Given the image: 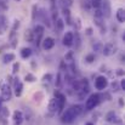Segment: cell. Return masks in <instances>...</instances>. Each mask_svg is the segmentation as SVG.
Returning <instances> with one entry per match:
<instances>
[{
  "label": "cell",
  "instance_id": "1",
  "mask_svg": "<svg viewBox=\"0 0 125 125\" xmlns=\"http://www.w3.org/2000/svg\"><path fill=\"white\" fill-rule=\"evenodd\" d=\"M83 113V106L80 104H75V106H72L69 107L68 109H66V112L62 113L61 115V122L63 124H71L73 123V120L79 117L80 114Z\"/></svg>",
  "mask_w": 125,
  "mask_h": 125
},
{
  "label": "cell",
  "instance_id": "2",
  "mask_svg": "<svg viewBox=\"0 0 125 125\" xmlns=\"http://www.w3.org/2000/svg\"><path fill=\"white\" fill-rule=\"evenodd\" d=\"M100 101H101V96L98 94H91L85 101V108L87 111H91L100 103Z\"/></svg>",
  "mask_w": 125,
  "mask_h": 125
},
{
  "label": "cell",
  "instance_id": "3",
  "mask_svg": "<svg viewBox=\"0 0 125 125\" xmlns=\"http://www.w3.org/2000/svg\"><path fill=\"white\" fill-rule=\"evenodd\" d=\"M0 97H1L2 101H10L12 98V90H11V86L9 84L1 85V95H0Z\"/></svg>",
  "mask_w": 125,
  "mask_h": 125
},
{
  "label": "cell",
  "instance_id": "4",
  "mask_svg": "<svg viewBox=\"0 0 125 125\" xmlns=\"http://www.w3.org/2000/svg\"><path fill=\"white\" fill-rule=\"evenodd\" d=\"M108 86V79L104 77V75H98L96 79H95V87L100 91L104 90L106 87Z\"/></svg>",
  "mask_w": 125,
  "mask_h": 125
},
{
  "label": "cell",
  "instance_id": "5",
  "mask_svg": "<svg viewBox=\"0 0 125 125\" xmlns=\"http://www.w3.org/2000/svg\"><path fill=\"white\" fill-rule=\"evenodd\" d=\"M33 33H34V42H37V46H39L40 42H42V34H44V27L40 26V24H37Z\"/></svg>",
  "mask_w": 125,
  "mask_h": 125
},
{
  "label": "cell",
  "instance_id": "6",
  "mask_svg": "<svg viewBox=\"0 0 125 125\" xmlns=\"http://www.w3.org/2000/svg\"><path fill=\"white\" fill-rule=\"evenodd\" d=\"M101 6H102V15H103V18H109L111 17V2L109 0H102L101 1Z\"/></svg>",
  "mask_w": 125,
  "mask_h": 125
},
{
  "label": "cell",
  "instance_id": "7",
  "mask_svg": "<svg viewBox=\"0 0 125 125\" xmlns=\"http://www.w3.org/2000/svg\"><path fill=\"white\" fill-rule=\"evenodd\" d=\"M115 52V46L113 42H107L104 46H102V53L104 56H112L113 53Z\"/></svg>",
  "mask_w": 125,
  "mask_h": 125
},
{
  "label": "cell",
  "instance_id": "8",
  "mask_svg": "<svg viewBox=\"0 0 125 125\" xmlns=\"http://www.w3.org/2000/svg\"><path fill=\"white\" fill-rule=\"evenodd\" d=\"M42 46L44 50H51L55 46V39L51 38V37H46L42 42Z\"/></svg>",
  "mask_w": 125,
  "mask_h": 125
},
{
  "label": "cell",
  "instance_id": "9",
  "mask_svg": "<svg viewBox=\"0 0 125 125\" xmlns=\"http://www.w3.org/2000/svg\"><path fill=\"white\" fill-rule=\"evenodd\" d=\"M47 109H49V113H50L51 115H53V114H56V113L58 112V108H57V101H56V98H55V97L50 100Z\"/></svg>",
  "mask_w": 125,
  "mask_h": 125
},
{
  "label": "cell",
  "instance_id": "10",
  "mask_svg": "<svg viewBox=\"0 0 125 125\" xmlns=\"http://www.w3.org/2000/svg\"><path fill=\"white\" fill-rule=\"evenodd\" d=\"M73 37H74V34L72 33V32H67L64 35H63V45L64 46H72L73 45Z\"/></svg>",
  "mask_w": 125,
  "mask_h": 125
},
{
  "label": "cell",
  "instance_id": "11",
  "mask_svg": "<svg viewBox=\"0 0 125 125\" xmlns=\"http://www.w3.org/2000/svg\"><path fill=\"white\" fill-rule=\"evenodd\" d=\"M22 91H23V84L22 82H20L18 78H16L15 79V95L17 97H20L22 95Z\"/></svg>",
  "mask_w": 125,
  "mask_h": 125
},
{
  "label": "cell",
  "instance_id": "12",
  "mask_svg": "<svg viewBox=\"0 0 125 125\" xmlns=\"http://www.w3.org/2000/svg\"><path fill=\"white\" fill-rule=\"evenodd\" d=\"M13 123H15V125H21L23 123V114L21 111L13 112Z\"/></svg>",
  "mask_w": 125,
  "mask_h": 125
},
{
  "label": "cell",
  "instance_id": "13",
  "mask_svg": "<svg viewBox=\"0 0 125 125\" xmlns=\"http://www.w3.org/2000/svg\"><path fill=\"white\" fill-rule=\"evenodd\" d=\"M115 17H117V21H118L119 23H124L125 22V10L123 7H120V9L117 10Z\"/></svg>",
  "mask_w": 125,
  "mask_h": 125
},
{
  "label": "cell",
  "instance_id": "14",
  "mask_svg": "<svg viewBox=\"0 0 125 125\" xmlns=\"http://www.w3.org/2000/svg\"><path fill=\"white\" fill-rule=\"evenodd\" d=\"M119 118L117 117V114L114 113V112H109L107 115H106V120L107 122H109V123H114V122H117V123H119V120H118Z\"/></svg>",
  "mask_w": 125,
  "mask_h": 125
},
{
  "label": "cell",
  "instance_id": "15",
  "mask_svg": "<svg viewBox=\"0 0 125 125\" xmlns=\"http://www.w3.org/2000/svg\"><path fill=\"white\" fill-rule=\"evenodd\" d=\"M55 27H56V31H57L58 33L62 32L63 28H64V22H63V20H62V18H57V20L55 21Z\"/></svg>",
  "mask_w": 125,
  "mask_h": 125
},
{
  "label": "cell",
  "instance_id": "16",
  "mask_svg": "<svg viewBox=\"0 0 125 125\" xmlns=\"http://www.w3.org/2000/svg\"><path fill=\"white\" fill-rule=\"evenodd\" d=\"M31 55H32V49H29V47H23V49L21 50V57H22V58H28V57H31Z\"/></svg>",
  "mask_w": 125,
  "mask_h": 125
},
{
  "label": "cell",
  "instance_id": "17",
  "mask_svg": "<svg viewBox=\"0 0 125 125\" xmlns=\"http://www.w3.org/2000/svg\"><path fill=\"white\" fill-rule=\"evenodd\" d=\"M12 61H15V55L13 53H5L4 56H2V62L6 64V63H10V62H12Z\"/></svg>",
  "mask_w": 125,
  "mask_h": 125
},
{
  "label": "cell",
  "instance_id": "18",
  "mask_svg": "<svg viewBox=\"0 0 125 125\" xmlns=\"http://www.w3.org/2000/svg\"><path fill=\"white\" fill-rule=\"evenodd\" d=\"M24 38H26V40H27V42H34V33H33V31H31V29L26 31Z\"/></svg>",
  "mask_w": 125,
  "mask_h": 125
},
{
  "label": "cell",
  "instance_id": "19",
  "mask_svg": "<svg viewBox=\"0 0 125 125\" xmlns=\"http://www.w3.org/2000/svg\"><path fill=\"white\" fill-rule=\"evenodd\" d=\"M24 80L28 82V83H34V82H37V78H35V75H33L32 73H28V74H26Z\"/></svg>",
  "mask_w": 125,
  "mask_h": 125
},
{
  "label": "cell",
  "instance_id": "20",
  "mask_svg": "<svg viewBox=\"0 0 125 125\" xmlns=\"http://www.w3.org/2000/svg\"><path fill=\"white\" fill-rule=\"evenodd\" d=\"M9 114H10L9 108H6V107H1V108H0V115H1L2 118H7Z\"/></svg>",
  "mask_w": 125,
  "mask_h": 125
},
{
  "label": "cell",
  "instance_id": "21",
  "mask_svg": "<svg viewBox=\"0 0 125 125\" xmlns=\"http://www.w3.org/2000/svg\"><path fill=\"white\" fill-rule=\"evenodd\" d=\"M6 31V23H5V17H1V22H0V34H4V32Z\"/></svg>",
  "mask_w": 125,
  "mask_h": 125
},
{
  "label": "cell",
  "instance_id": "22",
  "mask_svg": "<svg viewBox=\"0 0 125 125\" xmlns=\"http://www.w3.org/2000/svg\"><path fill=\"white\" fill-rule=\"evenodd\" d=\"M61 2H62L64 9H69L73 5V0H61Z\"/></svg>",
  "mask_w": 125,
  "mask_h": 125
},
{
  "label": "cell",
  "instance_id": "23",
  "mask_svg": "<svg viewBox=\"0 0 125 125\" xmlns=\"http://www.w3.org/2000/svg\"><path fill=\"white\" fill-rule=\"evenodd\" d=\"M85 61H86L87 63H92V62L95 61V55H94V53L86 55V56H85Z\"/></svg>",
  "mask_w": 125,
  "mask_h": 125
},
{
  "label": "cell",
  "instance_id": "24",
  "mask_svg": "<svg viewBox=\"0 0 125 125\" xmlns=\"http://www.w3.org/2000/svg\"><path fill=\"white\" fill-rule=\"evenodd\" d=\"M101 1L102 0H91V6L95 9H100L101 7Z\"/></svg>",
  "mask_w": 125,
  "mask_h": 125
},
{
  "label": "cell",
  "instance_id": "25",
  "mask_svg": "<svg viewBox=\"0 0 125 125\" xmlns=\"http://www.w3.org/2000/svg\"><path fill=\"white\" fill-rule=\"evenodd\" d=\"M74 27L77 28V31H79L80 29V27H82V23H80V18H74Z\"/></svg>",
  "mask_w": 125,
  "mask_h": 125
},
{
  "label": "cell",
  "instance_id": "26",
  "mask_svg": "<svg viewBox=\"0 0 125 125\" xmlns=\"http://www.w3.org/2000/svg\"><path fill=\"white\" fill-rule=\"evenodd\" d=\"M18 69H20V63L18 62H15L13 66H12V74H16L18 72Z\"/></svg>",
  "mask_w": 125,
  "mask_h": 125
},
{
  "label": "cell",
  "instance_id": "27",
  "mask_svg": "<svg viewBox=\"0 0 125 125\" xmlns=\"http://www.w3.org/2000/svg\"><path fill=\"white\" fill-rule=\"evenodd\" d=\"M37 15H38V6L37 5H34L33 6V20H35V17H37Z\"/></svg>",
  "mask_w": 125,
  "mask_h": 125
},
{
  "label": "cell",
  "instance_id": "28",
  "mask_svg": "<svg viewBox=\"0 0 125 125\" xmlns=\"http://www.w3.org/2000/svg\"><path fill=\"white\" fill-rule=\"evenodd\" d=\"M20 27V21L17 20V21H15V23H13V27H12V29H11V32H16V29Z\"/></svg>",
  "mask_w": 125,
  "mask_h": 125
},
{
  "label": "cell",
  "instance_id": "29",
  "mask_svg": "<svg viewBox=\"0 0 125 125\" xmlns=\"http://www.w3.org/2000/svg\"><path fill=\"white\" fill-rule=\"evenodd\" d=\"M51 79H52V75H51V74H45V75L42 77V80H44V82H50Z\"/></svg>",
  "mask_w": 125,
  "mask_h": 125
},
{
  "label": "cell",
  "instance_id": "30",
  "mask_svg": "<svg viewBox=\"0 0 125 125\" xmlns=\"http://www.w3.org/2000/svg\"><path fill=\"white\" fill-rule=\"evenodd\" d=\"M112 89H113V91H118L119 90V85L117 82H113L112 83Z\"/></svg>",
  "mask_w": 125,
  "mask_h": 125
},
{
  "label": "cell",
  "instance_id": "31",
  "mask_svg": "<svg viewBox=\"0 0 125 125\" xmlns=\"http://www.w3.org/2000/svg\"><path fill=\"white\" fill-rule=\"evenodd\" d=\"M102 46H103L102 44L97 42V44H96V46H94V49H95V50H97V51H102Z\"/></svg>",
  "mask_w": 125,
  "mask_h": 125
},
{
  "label": "cell",
  "instance_id": "32",
  "mask_svg": "<svg viewBox=\"0 0 125 125\" xmlns=\"http://www.w3.org/2000/svg\"><path fill=\"white\" fill-rule=\"evenodd\" d=\"M120 87H122V90H125V79L120 80Z\"/></svg>",
  "mask_w": 125,
  "mask_h": 125
},
{
  "label": "cell",
  "instance_id": "33",
  "mask_svg": "<svg viewBox=\"0 0 125 125\" xmlns=\"http://www.w3.org/2000/svg\"><path fill=\"white\" fill-rule=\"evenodd\" d=\"M86 34L91 35V34H92V29H91V28H87V29H86Z\"/></svg>",
  "mask_w": 125,
  "mask_h": 125
},
{
  "label": "cell",
  "instance_id": "34",
  "mask_svg": "<svg viewBox=\"0 0 125 125\" xmlns=\"http://www.w3.org/2000/svg\"><path fill=\"white\" fill-rule=\"evenodd\" d=\"M117 74H119V75H123V69H118Z\"/></svg>",
  "mask_w": 125,
  "mask_h": 125
},
{
  "label": "cell",
  "instance_id": "35",
  "mask_svg": "<svg viewBox=\"0 0 125 125\" xmlns=\"http://www.w3.org/2000/svg\"><path fill=\"white\" fill-rule=\"evenodd\" d=\"M85 125H94V124H92V123H90V122H89V123H86V124H85Z\"/></svg>",
  "mask_w": 125,
  "mask_h": 125
},
{
  "label": "cell",
  "instance_id": "36",
  "mask_svg": "<svg viewBox=\"0 0 125 125\" xmlns=\"http://www.w3.org/2000/svg\"><path fill=\"white\" fill-rule=\"evenodd\" d=\"M1 101H2V100H1V97H0V103H1Z\"/></svg>",
  "mask_w": 125,
  "mask_h": 125
},
{
  "label": "cell",
  "instance_id": "37",
  "mask_svg": "<svg viewBox=\"0 0 125 125\" xmlns=\"http://www.w3.org/2000/svg\"><path fill=\"white\" fill-rule=\"evenodd\" d=\"M0 87H1V83H0Z\"/></svg>",
  "mask_w": 125,
  "mask_h": 125
}]
</instances>
